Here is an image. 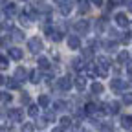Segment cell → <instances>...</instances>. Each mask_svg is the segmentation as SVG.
Instances as JSON below:
<instances>
[{
	"instance_id": "1",
	"label": "cell",
	"mask_w": 132,
	"mask_h": 132,
	"mask_svg": "<svg viewBox=\"0 0 132 132\" xmlns=\"http://www.w3.org/2000/svg\"><path fill=\"white\" fill-rule=\"evenodd\" d=\"M110 68V61L106 57H97V75L99 77H106Z\"/></svg>"
},
{
	"instance_id": "2",
	"label": "cell",
	"mask_w": 132,
	"mask_h": 132,
	"mask_svg": "<svg viewBox=\"0 0 132 132\" xmlns=\"http://www.w3.org/2000/svg\"><path fill=\"white\" fill-rule=\"evenodd\" d=\"M7 116H9V121H13V123H22L24 121V112L20 108H11L7 112Z\"/></svg>"
},
{
	"instance_id": "3",
	"label": "cell",
	"mask_w": 132,
	"mask_h": 132,
	"mask_svg": "<svg viewBox=\"0 0 132 132\" xmlns=\"http://www.w3.org/2000/svg\"><path fill=\"white\" fill-rule=\"evenodd\" d=\"M28 50H29V52H33V53H39L40 50H42V40H40L39 37H31V39L28 40Z\"/></svg>"
},
{
	"instance_id": "4",
	"label": "cell",
	"mask_w": 132,
	"mask_h": 132,
	"mask_svg": "<svg viewBox=\"0 0 132 132\" xmlns=\"http://www.w3.org/2000/svg\"><path fill=\"white\" fill-rule=\"evenodd\" d=\"M57 86L62 90V92H68L72 86H73V81H72V77H68V75H64V77H61L59 81H57Z\"/></svg>"
},
{
	"instance_id": "5",
	"label": "cell",
	"mask_w": 132,
	"mask_h": 132,
	"mask_svg": "<svg viewBox=\"0 0 132 132\" xmlns=\"http://www.w3.org/2000/svg\"><path fill=\"white\" fill-rule=\"evenodd\" d=\"M68 48L70 50H79L81 48V39L77 35H68Z\"/></svg>"
},
{
	"instance_id": "6",
	"label": "cell",
	"mask_w": 132,
	"mask_h": 132,
	"mask_svg": "<svg viewBox=\"0 0 132 132\" xmlns=\"http://www.w3.org/2000/svg\"><path fill=\"white\" fill-rule=\"evenodd\" d=\"M116 24H118V26H121V28H128V16L125 15V13H118V15H116Z\"/></svg>"
},
{
	"instance_id": "7",
	"label": "cell",
	"mask_w": 132,
	"mask_h": 132,
	"mask_svg": "<svg viewBox=\"0 0 132 132\" xmlns=\"http://www.w3.org/2000/svg\"><path fill=\"white\" fill-rule=\"evenodd\" d=\"M7 55H9L11 59H15V61H20L22 55H24V52H22L20 48H9V50H7Z\"/></svg>"
},
{
	"instance_id": "8",
	"label": "cell",
	"mask_w": 132,
	"mask_h": 132,
	"mask_svg": "<svg viewBox=\"0 0 132 132\" xmlns=\"http://www.w3.org/2000/svg\"><path fill=\"white\" fill-rule=\"evenodd\" d=\"M85 61H86L85 57H75V59L72 61V64H73V68H75L77 72H81V70L86 68V62H85Z\"/></svg>"
},
{
	"instance_id": "9",
	"label": "cell",
	"mask_w": 132,
	"mask_h": 132,
	"mask_svg": "<svg viewBox=\"0 0 132 132\" xmlns=\"http://www.w3.org/2000/svg\"><path fill=\"white\" fill-rule=\"evenodd\" d=\"M99 132H114V125L112 123H106V121H97L95 123Z\"/></svg>"
},
{
	"instance_id": "10",
	"label": "cell",
	"mask_w": 132,
	"mask_h": 132,
	"mask_svg": "<svg viewBox=\"0 0 132 132\" xmlns=\"http://www.w3.org/2000/svg\"><path fill=\"white\" fill-rule=\"evenodd\" d=\"M88 28H90V22H88V20H77V22H75V29H77L79 33H86Z\"/></svg>"
},
{
	"instance_id": "11",
	"label": "cell",
	"mask_w": 132,
	"mask_h": 132,
	"mask_svg": "<svg viewBox=\"0 0 132 132\" xmlns=\"http://www.w3.org/2000/svg\"><path fill=\"white\" fill-rule=\"evenodd\" d=\"M110 88H112V90H123V88H125V81H123V79H118V77L112 79V81H110Z\"/></svg>"
},
{
	"instance_id": "12",
	"label": "cell",
	"mask_w": 132,
	"mask_h": 132,
	"mask_svg": "<svg viewBox=\"0 0 132 132\" xmlns=\"http://www.w3.org/2000/svg\"><path fill=\"white\" fill-rule=\"evenodd\" d=\"M37 103H39V106H40V108H48L52 101H50V95H46V94H44V95H39V101H37Z\"/></svg>"
},
{
	"instance_id": "13",
	"label": "cell",
	"mask_w": 132,
	"mask_h": 132,
	"mask_svg": "<svg viewBox=\"0 0 132 132\" xmlns=\"http://www.w3.org/2000/svg\"><path fill=\"white\" fill-rule=\"evenodd\" d=\"M85 86H86V77H77L75 79V88L79 90V92H82V90H85Z\"/></svg>"
},
{
	"instance_id": "14",
	"label": "cell",
	"mask_w": 132,
	"mask_h": 132,
	"mask_svg": "<svg viewBox=\"0 0 132 132\" xmlns=\"http://www.w3.org/2000/svg\"><path fill=\"white\" fill-rule=\"evenodd\" d=\"M19 79H16V77H11V79H7L6 81V85H7V88L9 90H16V88H19Z\"/></svg>"
},
{
	"instance_id": "15",
	"label": "cell",
	"mask_w": 132,
	"mask_h": 132,
	"mask_svg": "<svg viewBox=\"0 0 132 132\" xmlns=\"http://www.w3.org/2000/svg\"><path fill=\"white\" fill-rule=\"evenodd\" d=\"M15 77H16V79H19V81L22 82V81H26V77H28V72H26L24 68H16V72H15Z\"/></svg>"
},
{
	"instance_id": "16",
	"label": "cell",
	"mask_w": 132,
	"mask_h": 132,
	"mask_svg": "<svg viewBox=\"0 0 132 132\" xmlns=\"http://www.w3.org/2000/svg\"><path fill=\"white\" fill-rule=\"evenodd\" d=\"M121 127L123 128H132V116H123L121 118Z\"/></svg>"
},
{
	"instance_id": "17",
	"label": "cell",
	"mask_w": 132,
	"mask_h": 132,
	"mask_svg": "<svg viewBox=\"0 0 132 132\" xmlns=\"http://www.w3.org/2000/svg\"><path fill=\"white\" fill-rule=\"evenodd\" d=\"M37 64H39V68H40V70H48V68H50V61H48L46 57H39Z\"/></svg>"
},
{
	"instance_id": "18",
	"label": "cell",
	"mask_w": 132,
	"mask_h": 132,
	"mask_svg": "<svg viewBox=\"0 0 132 132\" xmlns=\"http://www.w3.org/2000/svg\"><path fill=\"white\" fill-rule=\"evenodd\" d=\"M28 114L31 116V118H39V103H37V105H29Z\"/></svg>"
},
{
	"instance_id": "19",
	"label": "cell",
	"mask_w": 132,
	"mask_h": 132,
	"mask_svg": "<svg viewBox=\"0 0 132 132\" xmlns=\"http://www.w3.org/2000/svg\"><path fill=\"white\" fill-rule=\"evenodd\" d=\"M29 81L33 82V85H37V82L40 81V75H39V70H31V72H29Z\"/></svg>"
},
{
	"instance_id": "20",
	"label": "cell",
	"mask_w": 132,
	"mask_h": 132,
	"mask_svg": "<svg viewBox=\"0 0 132 132\" xmlns=\"http://www.w3.org/2000/svg\"><path fill=\"white\" fill-rule=\"evenodd\" d=\"M90 90H92V94H103V85L101 82H94L90 86Z\"/></svg>"
},
{
	"instance_id": "21",
	"label": "cell",
	"mask_w": 132,
	"mask_h": 132,
	"mask_svg": "<svg viewBox=\"0 0 132 132\" xmlns=\"http://www.w3.org/2000/svg\"><path fill=\"white\" fill-rule=\"evenodd\" d=\"M20 132H35V125L33 123H22Z\"/></svg>"
},
{
	"instance_id": "22",
	"label": "cell",
	"mask_w": 132,
	"mask_h": 132,
	"mask_svg": "<svg viewBox=\"0 0 132 132\" xmlns=\"http://www.w3.org/2000/svg\"><path fill=\"white\" fill-rule=\"evenodd\" d=\"M73 123H72V118H68V116H64V118H61V127H64V128H68V127H72Z\"/></svg>"
},
{
	"instance_id": "23",
	"label": "cell",
	"mask_w": 132,
	"mask_h": 132,
	"mask_svg": "<svg viewBox=\"0 0 132 132\" xmlns=\"http://www.w3.org/2000/svg\"><path fill=\"white\" fill-rule=\"evenodd\" d=\"M108 108H110V114H118L119 112V103L112 101V103H108Z\"/></svg>"
},
{
	"instance_id": "24",
	"label": "cell",
	"mask_w": 132,
	"mask_h": 132,
	"mask_svg": "<svg viewBox=\"0 0 132 132\" xmlns=\"http://www.w3.org/2000/svg\"><path fill=\"white\" fill-rule=\"evenodd\" d=\"M79 9H81V13H86V11L90 9L88 0H79Z\"/></svg>"
},
{
	"instance_id": "25",
	"label": "cell",
	"mask_w": 132,
	"mask_h": 132,
	"mask_svg": "<svg viewBox=\"0 0 132 132\" xmlns=\"http://www.w3.org/2000/svg\"><path fill=\"white\" fill-rule=\"evenodd\" d=\"M72 11V6H70V2H64V4H61V13L62 15H68Z\"/></svg>"
},
{
	"instance_id": "26",
	"label": "cell",
	"mask_w": 132,
	"mask_h": 132,
	"mask_svg": "<svg viewBox=\"0 0 132 132\" xmlns=\"http://www.w3.org/2000/svg\"><path fill=\"white\" fill-rule=\"evenodd\" d=\"M118 61H119V64H125V62L128 61V52H121V53L118 55Z\"/></svg>"
},
{
	"instance_id": "27",
	"label": "cell",
	"mask_w": 132,
	"mask_h": 132,
	"mask_svg": "<svg viewBox=\"0 0 132 132\" xmlns=\"http://www.w3.org/2000/svg\"><path fill=\"white\" fill-rule=\"evenodd\" d=\"M85 110H86V114H95V112H97V106H95L94 103H86Z\"/></svg>"
},
{
	"instance_id": "28",
	"label": "cell",
	"mask_w": 132,
	"mask_h": 132,
	"mask_svg": "<svg viewBox=\"0 0 132 132\" xmlns=\"http://www.w3.org/2000/svg\"><path fill=\"white\" fill-rule=\"evenodd\" d=\"M123 103H125V105H132V92L123 94Z\"/></svg>"
},
{
	"instance_id": "29",
	"label": "cell",
	"mask_w": 132,
	"mask_h": 132,
	"mask_svg": "<svg viewBox=\"0 0 132 132\" xmlns=\"http://www.w3.org/2000/svg\"><path fill=\"white\" fill-rule=\"evenodd\" d=\"M103 46L108 50V52H116V48H118V44H116V42H110V40H108V42H105Z\"/></svg>"
},
{
	"instance_id": "30",
	"label": "cell",
	"mask_w": 132,
	"mask_h": 132,
	"mask_svg": "<svg viewBox=\"0 0 132 132\" xmlns=\"http://www.w3.org/2000/svg\"><path fill=\"white\" fill-rule=\"evenodd\" d=\"M82 57H85L86 61H88V59H92V57H94V52H92V48H86L85 52H82Z\"/></svg>"
},
{
	"instance_id": "31",
	"label": "cell",
	"mask_w": 132,
	"mask_h": 132,
	"mask_svg": "<svg viewBox=\"0 0 132 132\" xmlns=\"http://www.w3.org/2000/svg\"><path fill=\"white\" fill-rule=\"evenodd\" d=\"M52 39H53L55 42H61V40H62V33H61V31H53V33H52Z\"/></svg>"
},
{
	"instance_id": "32",
	"label": "cell",
	"mask_w": 132,
	"mask_h": 132,
	"mask_svg": "<svg viewBox=\"0 0 132 132\" xmlns=\"http://www.w3.org/2000/svg\"><path fill=\"white\" fill-rule=\"evenodd\" d=\"M11 33H13V39H15V40H20V39H22V33H20L19 29L11 28Z\"/></svg>"
},
{
	"instance_id": "33",
	"label": "cell",
	"mask_w": 132,
	"mask_h": 132,
	"mask_svg": "<svg viewBox=\"0 0 132 132\" xmlns=\"http://www.w3.org/2000/svg\"><path fill=\"white\" fill-rule=\"evenodd\" d=\"M16 9H15V4H6V13L7 15H13Z\"/></svg>"
},
{
	"instance_id": "34",
	"label": "cell",
	"mask_w": 132,
	"mask_h": 132,
	"mask_svg": "<svg viewBox=\"0 0 132 132\" xmlns=\"http://www.w3.org/2000/svg\"><path fill=\"white\" fill-rule=\"evenodd\" d=\"M7 66H9L7 59H6V57H0V70H4V68H7Z\"/></svg>"
},
{
	"instance_id": "35",
	"label": "cell",
	"mask_w": 132,
	"mask_h": 132,
	"mask_svg": "<svg viewBox=\"0 0 132 132\" xmlns=\"http://www.w3.org/2000/svg\"><path fill=\"white\" fill-rule=\"evenodd\" d=\"M66 105L62 103V101H57V103H53V110H62Z\"/></svg>"
},
{
	"instance_id": "36",
	"label": "cell",
	"mask_w": 132,
	"mask_h": 132,
	"mask_svg": "<svg viewBox=\"0 0 132 132\" xmlns=\"http://www.w3.org/2000/svg\"><path fill=\"white\" fill-rule=\"evenodd\" d=\"M20 22L28 26V24H29V16H28V15H20Z\"/></svg>"
},
{
	"instance_id": "37",
	"label": "cell",
	"mask_w": 132,
	"mask_h": 132,
	"mask_svg": "<svg viewBox=\"0 0 132 132\" xmlns=\"http://www.w3.org/2000/svg\"><path fill=\"white\" fill-rule=\"evenodd\" d=\"M72 132H85L81 125H72Z\"/></svg>"
},
{
	"instance_id": "38",
	"label": "cell",
	"mask_w": 132,
	"mask_h": 132,
	"mask_svg": "<svg viewBox=\"0 0 132 132\" xmlns=\"http://www.w3.org/2000/svg\"><path fill=\"white\" fill-rule=\"evenodd\" d=\"M116 6H118V0H108V9H112Z\"/></svg>"
},
{
	"instance_id": "39",
	"label": "cell",
	"mask_w": 132,
	"mask_h": 132,
	"mask_svg": "<svg viewBox=\"0 0 132 132\" xmlns=\"http://www.w3.org/2000/svg\"><path fill=\"white\" fill-rule=\"evenodd\" d=\"M121 40H123V42H128V40H130V33H123Z\"/></svg>"
},
{
	"instance_id": "40",
	"label": "cell",
	"mask_w": 132,
	"mask_h": 132,
	"mask_svg": "<svg viewBox=\"0 0 132 132\" xmlns=\"http://www.w3.org/2000/svg\"><path fill=\"white\" fill-rule=\"evenodd\" d=\"M22 103H26V105L29 103V95H28V94H26V95H22Z\"/></svg>"
},
{
	"instance_id": "41",
	"label": "cell",
	"mask_w": 132,
	"mask_h": 132,
	"mask_svg": "<svg viewBox=\"0 0 132 132\" xmlns=\"http://www.w3.org/2000/svg\"><path fill=\"white\" fill-rule=\"evenodd\" d=\"M90 2H92L94 6H101V4H103V0H90Z\"/></svg>"
},
{
	"instance_id": "42",
	"label": "cell",
	"mask_w": 132,
	"mask_h": 132,
	"mask_svg": "<svg viewBox=\"0 0 132 132\" xmlns=\"http://www.w3.org/2000/svg\"><path fill=\"white\" fill-rule=\"evenodd\" d=\"M2 97H4V99H6V101H11V94H4V95H2Z\"/></svg>"
},
{
	"instance_id": "43",
	"label": "cell",
	"mask_w": 132,
	"mask_h": 132,
	"mask_svg": "<svg viewBox=\"0 0 132 132\" xmlns=\"http://www.w3.org/2000/svg\"><path fill=\"white\" fill-rule=\"evenodd\" d=\"M53 132H64V127H57V128H53Z\"/></svg>"
},
{
	"instance_id": "44",
	"label": "cell",
	"mask_w": 132,
	"mask_h": 132,
	"mask_svg": "<svg viewBox=\"0 0 132 132\" xmlns=\"http://www.w3.org/2000/svg\"><path fill=\"white\" fill-rule=\"evenodd\" d=\"M127 6H128V11H132V0H128V4H127Z\"/></svg>"
},
{
	"instance_id": "45",
	"label": "cell",
	"mask_w": 132,
	"mask_h": 132,
	"mask_svg": "<svg viewBox=\"0 0 132 132\" xmlns=\"http://www.w3.org/2000/svg\"><path fill=\"white\" fill-rule=\"evenodd\" d=\"M4 82H6V79H4L2 75H0V85H4Z\"/></svg>"
},
{
	"instance_id": "46",
	"label": "cell",
	"mask_w": 132,
	"mask_h": 132,
	"mask_svg": "<svg viewBox=\"0 0 132 132\" xmlns=\"http://www.w3.org/2000/svg\"><path fill=\"white\" fill-rule=\"evenodd\" d=\"M6 2H7V0H0V4H6Z\"/></svg>"
},
{
	"instance_id": "47",
	"label": "cell",
	"mask_w": 132,
	"mask_h": 132,
	"mask_svg": "<svg viewBox=\"0 0 132 132\" xmlns=\"http://www.w3.org/2000/svg\"><path fill=\"white\" fill-rule=\"evenodd\" d=\"M0 132H6V128H2V127H0Z\"/></svg>"
},
{
	"instance_id": "48",
	"label": "cell",
	"mask_w": 132,
	"mask_h": 132,
	"mask_svg": "<svg viewBox=\"0 0 132 132\" xmlns=\"http://www.w3.org/2000/svg\"><path fill=\"white\" fill-rule=\"evenodd\" d=\"M0 99H2V94H0Z\"/></svg>"
},
{
	"instance_id": "49",
	"label": "cell",
	"mask_w": 132,
	"mask_h": 132,
	"mask_svg": "<svg viewBox=\"0 0 132 132\" xmlns=\"http://www.w3.org/2000/svg\"><path fill=\"white\" fill-rule=\"evenodd\" d=\"M0 29H2V26H0Z\"/></svg>"
}]
</instances>
